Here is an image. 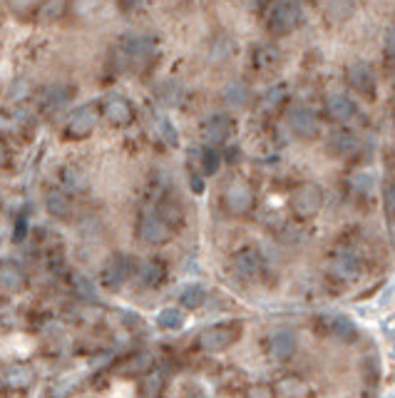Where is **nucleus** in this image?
Instances as JSON below:
<instances>
[{"mask_svg": "<svg viewBox=\"0 0 395 398\" xmlns=\"http://www.w3.org/2000/svg\"><path fill=\"white\" fill-rule=\"evenodd\" d=\"M244 334V326L239 321H224V324H214L199 334V349L209 354L227 351L229 346H234Z\"/></svg>", "mask_w": 395, "mask_h": 398, "instance_id": "1", "label": "nucleus"}, {"mask_svg": "<svg viewBox=\"0 0 395 398\" xmlns=\"http://www.w3.org/2000/svg\"><path fill=\"white\" fill-rule=\"evenodd\" d=\"M321 205H323V192H321V187L313 182L301 184L294 192V197H291V210H294V215H299L301 219L316 217Z\"/></svg>", "mask_w": 395, "mask_h": 398, "instance_id": "2", "label": "nucleus"}, {"mask_svg": "<svg viewBox=\"0 0 395 398\" xmlns=\"http://www.w3.org/2000/svg\"><path fill=\"white\" fill-rule=\"evenodd\" d=\"M132 274V259L127 254H112L100 269V284L107 291H117Z\"/></svg>", "mask_w": 395, "mask_h": 398, "instance_id": "3", "label": "nucleus"}, {"mask_svg": "<svg viewBox=\"0 0 395 398\" xmlns=\"http://www.w3.org/2000/svg\"><path fill=\"white\" fill-rule=\"evenodd\" d=\"M199 132L209 145H224L234 132V120L227 112H211L199 122Z\"/></svg>", "mask_w": 395, "mask_h": 398, "instance_id": "4", "label": "nucleus"}, {"mask_svg": "<svg viewBox=\"0 0 395 398\" xmlns=\"http://www.w3.org/2000/svg\"><path fill=\"white\" fill-rule=\"evenodd\" d=\"M97 117H100V110H97L95 105L77 107V110L68 117V122H65V132H68V137H75V140L87 137L97 127Z\"/></svg>", "mask_w": 395, "mask_h": 398, "instance_id": "5", "label": "nucleus"}, {"mask_svg": "<svg viewBox=\"0 0 395 398\" xmlns=\"http://www.w3.org/2000/svg\"><path fill=\"white\" fill-rule=\"evenodd\" d=\"M224 207H227L232 215H246L253 207V192L246 182L242 179H234L224 189Z\"/></svg>", "mask_w": 395, "mask_h": 398, "instance_id": "6", "label": "nucleus"}, {"mask_svg": "<svg viewBox=\"0 0 395 398\" xmlns=\"http://www.w3.org/2000/svg\"><path fill=\"white\" fill-rule=\"evenodd\" d=\"M122 50H125L127 60H130L132 65H137V68L149 65L154 60V55H157V45H154L149 37H142V35L125 37V42H122Z\"/></svg>", "mask_w": 395, "mask_h": 398, "instance_id": "7", "label": "nucleus"}, {"mask_svg": "<svg viewBox=\"0 0 395 398\" xmlns=\"http://www.w3.org/2000/svg\"><path fill=\"white\" fill-rule=\"evenodd\" d=\"M137 236L147 244H164L172 236V227L159 215H142L137 222Z\"/></svg>", "mask_w": 395, "mask_h": 398, "instance_id": "8", "label": "nucleus"}, {"mask_svg": "<svg viewBox=\"0 0 395 398\" xmlns=\"http://www.w3.org/2000/svg\"><path fill=\"white\" fill-rule=\"evenodd\" d=\"M266 25H269V32H274V35H289V32H294L296 25H299V11L284 0V3H279V6L271 11Z\"/></svg>", "mask_w": 395, "mask_h": 398, "instance_id": "9", "label": "nucleus"}, {"mask_svg": "<svg viewBox=\"0 0 395 398\" xmlns=\"http://www.w3.org/2000/svg\"><path fill=\"white\" fill-rule=\"evenodd\" d=\"M318 117L313 110L308 107H296V110L289 112V130L294 132L296 137H303V140H311V137L318 135Z\"/></svg>", "mask_w": 395, "mask_h": 398, "instance_id": "10", "label": "nucleus"}, {"mask_svg": "<svg viewBox=\"0 0 395 398\" xmlns=\"http://www.w3.org/2000/svg\"><path fill=\"white\" fill-rule=\"evenodd\" d=\"M102 115H105V120L112 122V125L125 127V125H130L132 117H134V107H132L130 100L122 97V95H112V97L105 100V105H102Z\"/></svg>", "mask_w": 395, "mask_h": 398, "instance_id": "11", "label": "nucleus"}, {"mask_svg": "<svg viewBox=\"0 0 395 398\" xmlns=\"http://www.w3.org/2000/svg\"><path fill=\"white\" fill-rule=\"evenodd\" d=\"M232 272L234 277L244 279V282L256 279L258 272H261V254L256 249H242V252H237L232 259Z\"/></svg>", "mask_w": 395, "mask_h": 398, "instance_id": "12", "label": "nucleus"}, {"mask_svg": "<svg viewBox=\"0 0 395 398\" xmlns=\"http://www.w3.org/2000/svg\"><path fill=\"white\" fill-rule=\"evenodd\" d=\"M348 85L356 90V92L365 95V97H373L375 92V75L370 70V65L365 63H353L351 68L346 70Z\"/></svg>", "mask_w": 395, "mask_h": 398, "instance_id": "13", "label": "nucleus"}, {"mask_svg": "<svg viewBox=\"0 0 395 398\" xmlns=\"http://www.w3.org/2000/svg\"><path fill=\"white\" fill-rule=\"evenodd\" d=\"M0 287L11 294L23 291V289L27 287L25 269L18 262H13V259H3V262H0Z\"/></svg>", "mask_w": 395, "mask_h": 398, "instance_id": "14", "label": "nucleus"}, {"mask_svg": "<svg viewBox=\"0 0 395 398\" xmlns=\"http://www.w3.org/2000/svg\"><path fill=\"white\" fill-rule=\"evenodd\" d=\"M296 354V334L289 329H279L269 339V356L274 361H289Z\"/></svg>", "mask_w": 395, "mask_h": 398, "instance_id": "15", "label": "nucleus"}, {"mask_svg": "<svg viewBox=\"0 0 395 398\" xmlns=\"http://www.w3.org/2000/svg\"><path fill=\"white\" fill-rule=\"evenodd\" d=\"M326 112L333 117V120L346 122L356 115V102L348 97V95L333 92V95H328V100H326Z\"/></svg>", "mask_w": 395, "mask_h": 398, "instance_id": "16", "label": "nucleus"}, {"mask_svg": "<svg viewBox=\"0 0 395 398\" xmlns=\"http://www.w3.org/2000/svg\"><path fill=\"white\" fill-rule=\"evenodd\" d=\"M194 162H196V172L204 174V177H211V174L219 172L222 167V155L211 150V147H201V150H194Z\"/></svg>", "mask_w": 395, "mask_h": 398, "instance_id": "17", "label": "nucleus"}, {"mask_svg": "<svg viewBox=\"0 0 395 398\" xmlns=\"http://www.w3.org/2000/svg\"><path fill=\"white\" fill-rule=\"evenodd\" d=\"M326 326H328V331H331V334L336 336V339H341V341H353L356 336H358V329H356V324L348 319V316H343V314L328 316Z\"/></svg>", "mask_w": 395, "mask_h": 398, "instance_id": "18", "label": "nucleus"}, {"mask_svg": "<svg viewBox=\"0 0 395 398\" xmlns=\"http://www.w3.org/2000/svg\"><path fill=\"white\" fill-rule=\"evenodd\" d=\"M331 272L336 274L338 279H346V282H348V279H356L360 274V262L353 257V254L343 252V254H338V257L333 259Z\"/></svg>", "mask_w": 395, "mask_h": 398, "instance_id": "19", "label": "nucleus"}, {"mask_svg": "<svg viewBox=\"0 0 395 398\" xmlns=\"http://www.w3.org/2000/svg\"><path fill=\"white\" fill-rule=\"evenodd\" d=\"M279 63H281L279 47L269 45V42L256 45V50H253V68H256V70H274Z\"/></svg>", "mask_w": 395, "mask_h": 398, "instance_id": "20", "label": "nucleus"}, {"mask_svg": "<svg viewBox=\"0 0 395 398\" xmlns=\"http://www.w3.org/2000/svg\"><path fill=\"white\" fill-rule=\"evenodd\" d=\"M164 277H167V269H164V264L159 262V259H149V262H144L142 267H139V282L147 289L159 287V284L164 282Z\"/></svg>", "mask_w": 395, "mask_h": 398, "instance_id": "21", "label": "nucleus"}, {"mask_svg": "<svg viewBox=\"0 0 395 398\" xmlns=\"http://www.w3.org/2000/svg\"><path fill=\"white\" fill-rule=\"evenodd\" d=\"M328 150L338 157H348L358 150V140L351 132H333L331 140H328Z\"/></svg>", "mask_w": 395, "mask_h": 398, "instance_id": "22", "label": "nucleus"}, {"mask_svg": "<svg viewBox=\"0 0 395 398\" xmlns=\"http://www.w3.org/2000/svg\"><path fill=\"white\" fill-rule=\"evenodd\" d=\"M249 100H251V90H249L246 83H232L224 90V102H227L229 107H234V110L246 107Z\"/></svg>", "mask_w": 395, "mask_h": 398, "instance_id": "23", "label": "nucleus"}, {"mask_svg": "<svg viewBox=\"0 0 395 398\" xmlns=\"http://www.w3.org/2000/svg\"><path fill=\"white\" fill-rule=\"evenodd\" d=\"M6 381L13 388H27L35 381V371L30 366H25V363H18V366H11L6 371Z\"/></svg>", "mask_w": 395, "mask_h": 398, "instance_id": "24", "label": "nucleus"}, {"mask_svg": "<svg viewBox=\"0 0 395 398\" xmlns=\"http://www.w3.org/2000/svg\"><path fill=\"white\" fill-rule=\"evenodd\" d=\"M45 207H48L50 215L58 217V219H68L70 212H73V202H70V197L65 192H50Z\"/></svg>", "mask_w": 395, "mask_h": 398, "instance_id": "25", "label": "nucleus"}, {"mask_svg": "<svg viewBox=\"0 0 395 398\" xmlns=\"http://www.w3.org/2000/svg\"><path fill=\"white\" fill-rule=\"evenodd\" d=\"M157 326L164 331H177L184 326V314L177 306H169V309H162L157 314Z\"/></svg>", "mask_w": 395, "mask_h": 398, "instance_id": "26", "label": "nucleus"}, {"mask_svg": "<svg viewBox=\"0 0 395 398\" xmlns=\"http://www.w3.org/2000/svg\"><path fill=\"white\" fill-rule=\"evenodd\" d=\"M276 391L281 393V398H306L308 396V386H306L301 378H294V376L281 378Z\"/></svg>", "mask_w": 395, "mask_h": 398, "instance_id": "27", "label": "nucleus"}, {"mask_svg": "<svg viewBox=\"0 0 395 398\" xmlns=\"http://www.w3.org/2000/svg\"><path fill=\"white\" fill-rule=\"evenodd\" d=\"M356 11V3L353 0H326V13L331 20L341 23V20H348V18L353 16Z\"/></svg>", "mask_w": 395, "mask_h": 398, "instance_id": "28", "label": "nucleus"}, {"mask_svg": "<svg viewBox=\"0 0 395 398\" xmlns=\"http://www.w3.org/2000/svg\"><path fill=\"white\" fill-rule=\"evenodd\" d=\"M164 386H167L164 373H149L142 378V398H159L164 393Z\"/></svg>", "mask_w": 395, "mask_h": 398, "instance_id": "29", "label": "nucleus"}, {"mask_svg": "<svg viewBox=\"0 0 395 398\" xmlns=\"http://www.w3.org/2000/svg\"><path fill=\"white\" fill-rule=\"evenodd\" d=\"M159 217H162L169 227H177L184 222V210H182L174 199H164L162 205H159Z\"/></svg>", "mask_w": 395, "mask_h": 398, "instance_id": "30", "label": "nucleus"}, {"mask_svg": "<svg viewBox=\"0 0 395 398\" xmlns=\"http://www.w3.org/2000/svg\"><path fill=\"white\" fill-rule=\"evenodd\" d=\"M180 301L184 309H196V306H201V301H204V289H201L199 284H187L180 291Z\"/></svg>", "mask_w": 395, "mask_h": 398, "instance_id": "31", "label": "nucleus"}, {"mask_svg": "<svg viewBox=\"0 0 395 398\" xmlns=\"http://www.w3.org/2000/svg\"><path fill=\"white\" fill-rule=\"evenodd\" d=\"M70 97H73V90L65 88V85H55V88H48V92H45V105H48L50 110H58Z\"/></svg>", "mask_w": 395, "mask_h": 398, "instance_id": "32", "label": "nucleus"}, {"mask_svg": "<svg viewBox=\"0 0 395 398\" xmlns=\"http://www.w3.org/2000/svg\"><path fill=\"white\" fill-rule=\"evenodd\" d=\"M284 100H286V88L284 85H274V88L266 90V95L261 97V102H263L266 110H276V107H281Z\"/></svg>", "mask_w": 395, "mask_h": 398, "instance_id": "33", "label": "nucleus"}, {"mask_svg": "<svg viewBox=\"0 0 395 398\" xmlns=\"http://www.w3.org/2000/svg\"><path fill=\"white\" fill-rule=\"evenodd\" d=\"M351 187L360 194H370L373 192V177H370L368 172H356L353 177H351Z\"/></svg>", "mask_w": 395, "mask_h": 398, "instance_id": "34", "label": "nucleus"}, {"mask_svg": "<svg viewBox=\"0 0 395 398\" xmlns=\"http://www.w3.org/2000/svg\"><path fill=\"white\" fill-rule=\"evenodd\" d=\"M63 182L68 184L70 189H82L84 184V174L80 172V169H75V167H65L63 169Z\"/></svg>", "mask_w": 395, "mask_h": 398, "instance_id": "35", "label": "nucleus"}, {"mask_svg": "<svg viewBox=\"0 0 395 398\" xmlns=\"http://www.w3.org/2000/svg\"><path fill=\"white\" fill-rule=\"evenodd\" d=\"M249 398H276V388L269 383H251L246 391Z\"/></svg>", "mask_w": 395, "mask_h": 398, "instance_id": "36", "label": "nucleus"}, {"mask_svg": "<svg viewBox=\"0 0 395 398\" xmlns=\"http://www.w3.org/2000/svg\"><path fill=\"white\" fill-rule=\"evenodd\" d=\"M149 366H152V361H149L147 354H139V356L132 358V363L125 368V371H127V373H142V371H147Z\"/></svg>", "mask_w": 395, "mask_h": 398, "instance_id": "37", "label": "nucleus"}, {"mask_svg": "<svg viewBox=\"0 0 395 398\" xmlns=\"http://www.w3.org/2000/svg\"><path fill=\"white\" fill-rule=\"evenodd\" d=\"M159 127H162V137L167 140V145L174 147L177 142H180V140H177V130H174L172 122H169V120H162V122H159Z\"/></svg>", "mask_w": 395, "mask_h": 398, "instance_id": "38", "label": "nucleus"}, {"mask_svg": "<svg viewBox=\"0 0 395 398\" xmlns=\"http://www.w3.org/2000/svg\"><path fill=\"white\" fill-rule=\"evenodd\" d=\"M27 234V215H20L15 222V231H13V241H23Z\"/></svg>", "mask_w": 395, "mask_h": 398, "instance_id": "39", "label": "nucleus"}, {"mask_svg": "<svg viewBox=\"0 0 395 398\" xmlns=\"http://www.w3.org/2000/svg\"><path fill=\"white\" fill-rule=\"evenodd\" d=\"M385 212L395 219V182L385 189Z\"/></svg>", "mask_w": 395, "mask_h": 398, "instance_id": "40", "label": "nucleus"}, {"mask_svg": "<svg viewBox=\"0 0 395 398\" xmlns=\"http://www.w3.org/2000/svg\"><path fill=\"white\" fill-rule=\"evenodd\" d=\"M385 53L390 55V58H395V25L388 28V32H385Z\"/></svg>", "mask_w": 395, "mask_h": 398, "instance_id": "41", "label": "nucleus"}, {"mask_svg": "<svg viewBox=\"0 0 395 398\" xmlns=\"http://www.w3.org/2000/svg\"><path fill=\"white\" fill-rule=\"evenodd\" d=\"M189 184H192V189H194L196 194H201V192H204V174L192 172L189 174Z\"/></svg>", "mask_w": 395, "mask_h": 398, "instance_id": "42", "label": "nucleus"}, {"mask_svg": "<svg viewBox=\"0 0 395 398\" xmlns=\"http://www.w3.org/2000/svg\"><path fill=\"white\" fill-rule=\"evenodd\" d=\"M75 287H77L80 291H82L87 298H92V294H95V291H92V284L87 282V279H84V277H77V279H75Z\"/></svg>", "mask_w": 395, "mask_h": 398, "instance_id": "43", "label": "nucleus"}, {"mask_svg": "<svg viewBox=\"0 0 395 398\" xmlns=\"http://www.w3.org/2000/svg\"><path fill=\"white\" fill-rule=\"evenodd\" d=\"M244 6L249 8V11H263V8L269 6V0H244Z\"/></svg>", "mask_w": 395, "mask_h": 398, "instance_id": "44", "label": "nucleus"}, {"mask_svg": "<svg viewBox=\"0 0 395 398\" xmlns=\"http://www.w3.org/2000/svg\"><path fill=\"white\" fill-rule=\"evenodd\" d=\"M8 159H11V152H8L6 142L0 140V167H3V164H8Z\"/></svg>", "mask_w": 395, "mask_h": 398, "instance_id": "45", "label": "nucleus"}, {"mask_svg": "<svg viewBox=\"0 0 395 398\" xmlns=\"http://www.w3.org/2000/svg\"><path fill=\"white\" fill-rule=\"evenodd\" d=\"M144 0H120V6L125 8V11H132V8H137V6H142Z\"/></svg>", "mask_w": 395, "mask_h": 398, "instance_id": "46", "label": "nucleus"}]
</instances>
